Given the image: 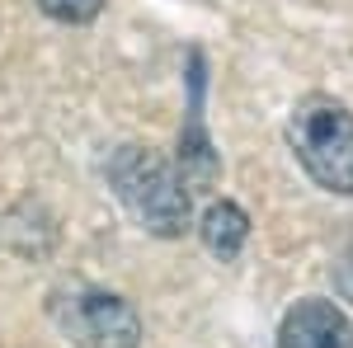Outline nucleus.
I'll return each mask as SVG.
<instances>
[{"instance_id":"2","label":"nucleus","mask_w":353,"mask_h":348,"mask_svg":"<svg viewBox=\"0 0 353 348\" xmlns=\"http://www.w3.org/2000/svg\"><path fill=\"white\" fill-rule=\"evenodd\" d=\"M288 146L321 188L353 193V108L330 94H306L288 118Z\"/></svg>"},{"instance_id":"5","label":"nucleus","mask_w":353,"mask_h":348,"mask_svg":"<svg viewBox=\"0 0 353 348\" xmlns=\"http://www.w3.org/2000/svg\"><path fill=\"white\" fill-rule=\"evenodd\" d=\"M198 231H203V245L217 254V259H236L241 254V245L250 240V216L236 207V203H212L203 221H198Z\"/></svg>"},{"instance_id":"7","label":"nucleus","mask_w":353,"mask_h":348,"mask_svg":"<svg viewBox=\"0 0 353 348\" xmlns=\"http://www.w3.org/2000/svg\"><path fill=\"white\" fill-rule=\"evenodd\" d=\"M330 283H334V292L344 296L353 306V236L339 249H334V264H330Z\"/></svg>"},{"instance_id":"1","label":"nucleus","mask_w":353,"mask_h":348,"mask_svg":"<svg viewBox=\"0 0 353 348\" xmlns=\"http://www.w3.org/2000/svg\"><path fill=\"white\" fill-rule=\"evenodd\" d=\"M109 184L141 231H151L161 240H174V236L189 231V221H193L189 184L161 151H151V146H118L109 156Z\"/></svg>"},{"instance_id":"4","label":"nucleus","mask_w":353,"mask_h":348,"mask_svg":"<svg viewBox=\"0 0 353 348\" xmlns=\"http://www.w3.org/2000/svg\"><path fill=\"white\" fill-rule=\"evenodd\" d=\"M278 348H353V325L334 301L306 296L283 316Z\"/></svg>"},{"instance_id":"6","label":"nucleus","mask_w":353,"mask_h":348,"mask_svg":"<svg viewBox=\"0 0 353 348\" xmlns=\"http://www.w3.org/2000/svg\"><path fill=\"white\" fill-rule=\"evenodd\" d=\"M38 10L52 14L57 24H90V19H99L104 0H38Z\"/></svg>"},{"instance_id":"3","label":"nucleus","mask_w":353,"mask_h":348,"mask_svg":"<svg viewBox=\"0 0 353 348\" xmlns=\"http://www.w3.org/2000/svg\"><path fill=\"white\" fill-rule=\"evenodd\" d=\"M48 316L71 348H137L141 316L128 296L104 287H71L48 301Z\"/></svg>"}]
</instances>
